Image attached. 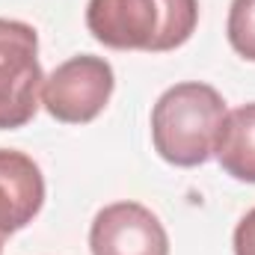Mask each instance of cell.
<instances>
[{
  "mask_svg": "<svg viewBox=\"0 0 255 255\" xmlns=\"http://www.w3.org/2000/svg\"><path fill=\"white\" fill-rule=\"evenodd\" d=\"M0 253H3V238H0Z\"/></svg>",
  "mask_w": 255,
  "mask_h": 255,
  "instance_id": "30bf717a",
  "label": "cell"
},
{
  "mask_svg": "<svg viewBox=\"0 0 255 255\" xmlns=\"http://www.w3.org/2000/svg\"><path fill=\"white\" fill-rule=\"evenodd\" d=\"M116 74L104 57L80 54L63 65H57L42 86L45 110L65 125H86L92 122L113 95Z\"/></svg>",
  "mask_w": 255,
  "mask_h": 255,
  "instance_id": "277c9868",
  "label": "cell"
},
{
  "mask_svg": "<svg viewBox=\"0 0 255 255\" xmlns=\"http://www.w3.org/2000/svg\"><path fill=\"white\" fill-rule=\"evenodd\" d=\"M226 119L223 95L208 83H175L151 110L154 151L172 166H202L217 145Z\"/></svg>",
  "mask_w": 255,
  "mask_h": 255,
  "instance_id": "7a4b0ae2",
  "label": "cell"
},
{
  "mask_svg": "<svg viewBox=\"0 0 255 255\" xmlns=\"http://www.w3.org/2000/svg\"><path fill=\"white\" fill-rule=\"evenodd\" d=\"M92 255H169L163 223L139 202L101 208L89 229Z\"/></svg>",
  "mask_w": 255,
  "mask_h": 255,
  "instance_id": "5b68a950",
  "label": "cell"
},
{
  "mask_svg": "<svg viewBox=\"0 0 255 255\" xmlns=\"http://www.w3.org/2000/svg\"><path fill=\"white\" fill-rule=\"evenodd\" d=\"M214 154L223 172L238 181L255 184V104H244L226 113Z\"/></svg>",
  "mask_w": 255,
  "mask_h": 255,
  "instance_id": "52a82bcc",
  "label": "cell"
},
{
  "mask_svg": "<svg viewBox=\"0 0 255 255\" xmlns=\"http://www.w3.org/2000/svg\"><path fill=\"white\" fill-rule=\"evenodd\" d=\"M196 24L199 0H89L86 6L89 33L113 51H175Z\"/></svg>",
  "mask_w": 255,
  "mask_h": 255,
  "instance_id": "6da1fadb",
  "label": "cell"
},
{
  "mask_svg": "<svg viewBox=\"0 0 255 255\" xmlns=\"http://www.w3.org/2000/svg\"><path fill=\"white\" fill-rule=\"evenodd\" d=\"M235 255H255V208L235 229Z\"/></svg>",
  "mask_w": 255,
  "mask_h": 255,
  "instance_id": "9c48e42d",
  "label": "cell"
},
{
  "mask_svg": "<svg viewBox=\"0 0 255 255\" xmlns=\"http://www.w3.org/2000/svg\"><path fill=\"white\" fill-rule=\"evenodd\" d=\"M226 33H229V45L244 60L255 63V0H232Z\"/></svg>",
  "mask_w": 255,
  "mask_h": 255,
  "instance_id": "ba28073f",
  "label": "cell"
},
{
  "mask_svg": "<svg viewBox=\"0 0 255 255\" xmlns=\"http://www.w3.org/2000/svg\"><path fill=\"white\" fill-rule=\"evenodd\" d=\"M45 74L30 24L0 18V130L24 128L39 110Z\"/></svg>",
  "mask_w": 255,
  "mask_h": 255,
  "instance_id": "3957f363",
  "label": "cell"
},
{
  "mask_svg": "<svg viewBox=\"0 0 255 255\" xmlns=\"http://www.w3.org/2000/svg\"><path fill=\"white\" fill-rule=\"evenodd\" d=\"M45 205V178L24 151L0 148V238L21 232Z\"/></svg>",
  "mask_w": 255,
  "mask_h": 255,
  "instance_id": "8992f818",
  "label": "cell"
}]
</instances>
